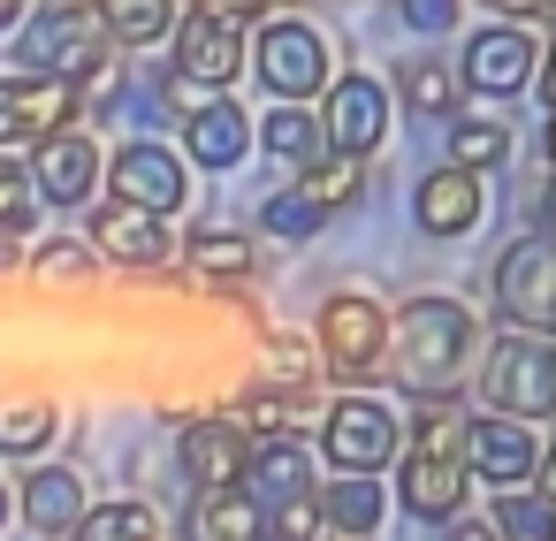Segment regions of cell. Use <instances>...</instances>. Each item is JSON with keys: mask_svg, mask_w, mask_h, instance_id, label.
Instances as JSON below:
<instances>
[{"mask_svg": "<svg viewBox=\"0 0 556 541\" xmlns=\"http://www.w3.org/2000/svg\"><path fill=\"white\" fill-rule=\"evenodd\" d=\"M480 351V320L465 298H412L396 320H389V351H381V374L427 404V397H457L465 366Z\"/></svg>", "mask_w": 556, "mask_h": 541, "instance_id": "6da1fadb", "label": "cell"}, {"mask_svg": "<svg viewBox=\"0 0 556 541\" xmlns=\"http://www.w3.org/2000/svg\"><path fill=\"white\" fill-rule=\"evenodd\" d=\"M404 450V419L366 397V389H343L336 404H320V465L328 480H381Z\"/></svg>", "mask_w": 556, "mask_h": 541, "instance_id": "7a4b0ae2", "label": "cell"}, {"mask_svg": "<svg viewBox=\"0 0 556 541\" xmlns=\"http://www.w3.org/2000/svg\"><path fill=\"white\" fill-rule=\"evenodd\" d=\"M480 404H488V419L541 427L548 404H556V351H548V336L495 328V343L480 358Z\"/></svg>", "mask_w": 556, "mask_h": 541, "instance_id": "3957f363", "label": "cell"}, {"mask_svg": "<svg viewBox=\"0 0 556 541\" xmlns=\"http://www.w3.org/2000/svg\"><path fill=\"white\" fill-rule=\"evenodd\" d=\"M244 62L260 70V85H267L282 108H313V100L336 85V47H328V32H313V24H298V16H275V24L260 32V47H244Z\"/></svg>", "mask_w": 556, "mask_h": 541, "instance_id": "277c9868", "label": "cell"}, {"mask_svg": "<svg viewBox=\"0 0 556 541\" xmlns=\"http://www.w3.org/2000/svg\"><path fill=\"white\" fill-rule=\"evenodd\" d=\"M381 351H389V313L374 290H336L313 320V358L320 374L336 381H374L381 374Z\"/></svg>", "mask_w": 556, "mask_h": 541, "instance_id": "5b68a950", "label": "cell"}, {"mask_svg": "<svg viewBox=\"0 0 556 541\" xmlns=\"http://www.w3.org/2000/svg\"><path fill=\"white\" fill-rule=\"evenodd\" d=\"M100 184L115 191L108 206H130V214H153V222H168L191 199V168L161 138H123L115 153H100Z\"/></svg>", "mask_w": 556, "mask_h": 541, "instance_id": "8992f818", "label": "cell"}, {"mask_svg": "<svg viewBox=\"0 0 556 541\" xmlns=\"http://www.w3.org/2000/svg\"><path fill=\"white\" fill-rule=\"evenodd\" d=\"M320 146L336 153V161H374L381 146H389V123H396V108H389V92H381V77H366V70H351V77H336L328 92H320Z\"/></svg>", "mask_w": 556, "mask_h": 541, "instance_id": "52a82bcc", "label": "cell"}, {"mask_svg": "<svg viewBox=\"0 0 556 541\" xmlns=\"http://www.w3.org/2000/svg\"><path fill=\"white\" fill-rule=\"evenodd\" d=\"M533 70H541V39L533 32H518V24H488V32H472L465 39V54H457V92H472V100H518L526 85H533Z\"/></svg>", "mask_w": 556, "mask_h": 541, "instance_id": "ba28073f", "label": "cell"}, {"mask_svg": "<svg viewBox=\"0 0 556 541\" xmlns=\"http://www.w3.org/2000/svg\"><path fill=\"white\" fill-rule=\"evenodd\" d=\"M495 313L518 328V336H548L556 320V252L541 229H526L503 260H495Z\"/></svg>", "mask_w": 556, "mask_h": 541, "instance_id": "9c48e42d", "label": "cell"}, {"mask_svg": "<svg viewBox=\"0 0 556 541\" xmlns=\"http://www.w3.org/2000/svg\"><path fill=\"white\" fill-rule=\"evenodd\" d=\"M457 465L465 480H488L495 495H518L541 480V435L518 427V419H465V442H457Z\"/></svg>", "mask_w": 556, "mask_h": 541, "instance_id": "30bf717a", "label": "cell"}, {"mask_svg": "<svg viewBox=\"0 0 556 541\" xmlns=\"http://www.w3.org/2000/svg\"><path fill=\"white\" fill-rule=\"evenodd\" d=\"M24 184H31V199L39 206H92V191H100V146L85 138V130H62V138H39L31 146V168H24Z\"/></svg>", "mask_w": 556, "mask_h": 541, "instance_id": "8fae6325", "label": "cell"}, {"mask_svg": "<svg viewBox=\"0 0 556 541\" xmlns=\"http://www.w3.org/2000/svg\"><path fill=\"white\" fill-rule=\"evenodd\" d=\"M244 70V32L222 16V9H191L176 16V77L199 92V85H237Z\"/></svg>", "mask_w": 556, "mask_h": 541, "instance_id": "7c38bea8", "label": "cell"}, {"mask_svg": "<svg viewBox=\"0 0 556 541\" xmlns=\"http://www.w3.org/2000/svg\"><path fill=\"white\" fill-rule=\"evenodd\" d=\"M244 457L252 442L229 427V412H206L176 435V473L199 488V495H222V488H244Z\"/></svg>", "mask_w": 556, "mask_h": 541, "instance_id": "4fadbf2b", "label": "cell"}, {"mask_svg": "<svg viewBox=\"0 0 556 541\" xmlns=\"http://www.w3.org/2000/svg\"><path fill=\"white\" fill-rule=\"evenodd\" d=\"M480 214H488V184L465 176V168H427V176L412 184V222H419L427 237H472Z\"/></svg>", "mask_w": 556, "mask_h": 541, "instance_id": "5bb4252c", "label": "cell"}, {"mask_svg": "<svg viewBox=\"0 0 556 541\" xmlns=\"http://www.w3.org/2000/svg\"><path fill=\"white\" fill-rule=\"evenodd\" d=\"M9 511H16L31 533L62 541V533H77V518H85V473H77V465H31Z\"/></svg>", "mask_w": 556, "mask_h": 541, "instance_id": "9a60e30c", "label": "cell"}, {"mask_svg": "<svg viewBox=\"0 0 556 541\" xmlns=\"http://www.w3.org/2000/svg\"><path fill=\"white\" fill-rule=\"evenodd\" d=\"M252 153V115L237 108V100H199L191 115H184V153L176 161H191V168H237Z\"/></svg>", "mask_w": 556, "mask_h": 541, "instance_id": "2e32d148", "label": "cell"}, {"mask_svg": "<svg viewBox=\"0 0 556 541\" xmlns=\"http://www.w3.org/2000/svg\"><path fill=\"white\" fill-rule=\"evenodd\" d=\"M396 503H404L419 526H450V518H465L472 480H465L457 457H404V473H396Z\"/></svg>", "mask_w": 556, "mask_h": 541, "instance_id": "e0dca14e", "label": "cell"}, {"mask_svg": "<svg viewBox=\"0 0 556 541\" xmlns=\"http://www.w3.org/2000/svg\"><path fill=\"white\" fill-rule=\"evenodd\" d=\"M85 229H92L85 252H92V260H115V267H161V260L176 252V237H168L153 214H130V206H100Z\"/></svg>", "mask_w": 556, "mask_h": 541, "instance_id": "ac0fdd59", "label": "cell"}, {"mask_svg": "<svg viewBox=\"0 0 556 541\" xmlns=\"http://www.w3.org/2000/svg\"><path fill=\"white\" fill-rule=\"evenodd\" d=\"M244 495L260 503V511H275V503H290V495H313V450H305V435H282V442H252V457H244Z\"/></svg>", "mask_w": 556, "mask_h": 541, "instance_id": "d6986e66", "label": "cell"}, {"mask_svg": "<svg viewBox=\"0 0 556 541\" xmlns=\"http://www.w3.org/2000/svg\"><path fill=\"white\" fill-rule=\"evenodd\" d=\"M381 92H389V108H412V115H427V123H457V108H465L450 62H434V54H404Z\"/></svg>", "mask_w": 556, "mask_h": 541, "instance_id": "ffe728a7", "label": "cell"}, {"mask_svg": "<svg viewBox=\"0 0 556 541\" xmlns=\"http://www.w3.org/2000/svg\"><path fill=\"white\" fill-rule=\"evenodd\" d=\"M9 115H16V138H62V130H77V92L62 85V77H9Z\"/></svg>", "mask_w": 556, "mask_h": 541, "instance_id": "44dd1931", "label": "cell"}, {"mask_svg": "<svg viewBox=\"0 0 556 541\" xmlns=\"http://www.w3.org/2000/svg\"><path fill=\"white\" fill-rule=\"evenodd\" d=\"M313 511H320V533L366 541V533H381L389 495H381V480H313Z\"/></svg>", "mask_w": 556, "mask_h": 541, "instance_id": "7402d4cb", "label": "cell"}, {"mask_svg": "<svg viewBox=\"0 0 556 541\" xmlns=\"http://www.w3.org/2000/svg\"><path fill=\"white\" fill-rule=\"evenodd\" d=\"M313 412H320L313 397H282V389H260V381H252V389L237 397V419H229V427H237L244 442H282V435H305Z\"/></svg>", "mask_w": 556, "mask_h": 541, "instance_id": "603a6c76", "label": "cell"}, {"mask_svg": "<svg viewBox=\"0 0 556 541\" xmlns=\"http://www.w3.org/2000/svg\"><path fill=\"white\" fill-rule=\"evenodd\" d=\"M260 533H267V511H260L244 488L199 495L191 518H184V541H260Z\"/></svg>", "mask_w": 556, "mask_h": 541, "instance_id": "cb8c5ba5", "label": "cell"}, {"mask_svg": "<svg viewBox=\"0 0 556 541\" xmlns=\"http://www.w3.org/2000/svg\"><path fill=\"white\" fill-rule=\"evenodd\" d=\"M252 138H260V153H267L275 168H298V176H305V168L328 153V146H320V123H313V108H267Z\"/></svg>", "mask_w": 556, "mask_h": 541, "instance_id": "d4e9b609", "label": "cell"}, {"mask_svg": "<svg viewBox=\"0 0 556 541\" xmlns=\"http://www.w3.org/2000/svg\"><path fill=\"white\" fill-rule=\"evenodd\" d=\"M290 191H298V199H305V206L328 222V214H351V206L366 199V168H358V161H336V153H320V161H313V168H305Z\"/></svg>", "mask_w": 556, "mask_h": 541, "instance_id": "484cf974", "label": "cell"}, {"mask_svg": "<svg viewBox=\"0 0 556 541\" xmlns=\"http://www.w3.org/2000/svg\"><path fill=\"white\" fill-rule=\"evenodd\" d=\"M184 260H191V275H206L214 290H237V282L252 275V237H244V229H191Z\"/></svg>", "mask_w": 556, "mask_h": 541, "instance_id": "4316f807", "label": "cell"}, {"mask_svg": "<svg viewBox=\"0 0 556 541\" xmlns=\"http://www.w3.org/2000/svg\"><path fill=\"white\" fill-rule=\"evenodd\" d=\"M450 168H465V176L510 168V123L503 115H457L450 123Z\"/></svg>", "mask_w": 556, "mask_h": 541, "instance_id": "83f0119b", "label": "cell"}, {"mask_svg": "<svg viewBox=\"0 0 556 541\" xmlns=\"http://www.w3.org/2000/svg\"><path fill=\"white\" fill-rule=\"evenodd\" d=\"M70 541H161V518L138 495H115V503H85V518H77Z\"/></svg>", "mask_w": 556, "mask_h": 541, "instance_id": "f1b7e54d", "label": "cell"}, {"mask_svg": "<svg viewBox=\"0 0 556 541\" xmlns=\"http://www.w3.org/2000/svg\"><path fill=\"white\" fill-rule=\"evenodd\" d=\"M457 442H465L457 397H427V404L412 412V427H404V457H457Z\"/></svg>", "mask_w": 556, "mask_h": 541, "instance_id": "f546056e", "label": "cell"}, {"mask_svg": "<svg viewBox=\"0 0 556 541\" xmlns=\"http://www.w3.org/2000/svg\"><path fill=\"white\" fill-rule=\"evenodd\" d=\"M54 435H62V412L54 404H39V397L0 404V457H39Z\"/></svg>", "mask_w": 556, "mask_h": 541, "instance_id": "4dcf8cb0", "label": "cell"}, {"mask_svg": "<svg viewBox=\"0 0 556 541\" xmlns=\"http://www.w3.org/2000/svg\"><path fill=\"white\" fill-rule=\"evenodd\" d=\"M556 511H548V488H518V495H495V518H488V541H548Z\"/></svg>", "mask_w": 556, "mask_h": 541, "instance_id": "1f68e13d", "label": "cell"}, {"mask_svg": "<svg viewBox=\"0 0 556 541\" xmlns=\"http://www.w3.org/2000/svg\"><path fill=\"white\" fill-rule=\"evenodd\" d=\"M100 32H108L115 54H130V47L168 39V32H176V9H153V0H138V9H100Z\"/></svg>", "mask_w": 556, "mask_h": 541, "instance_id": "d6a6232c", "label": "cell"}, {"mask_svg": "<svg viewBox=\"0 0 556 541\" xmlns=\"http://www.w3.org/2000/svg\"><path fill=\"white\" fill-rule=\"evenodd\" d=\"M24 229H39V199H31L24 168L0 153V244H24Z\"/></svg>", "mask_w": 556, "mask_h": 541, "instance_id": "836d02e7", "label": "cell"}, {"mask_svg": "<svg viewBox=\"0 0 556 541\" xmlns=\"http://www.w3.org/2000/svg\"><path fill=\"white\" fill-rule=\"evenodd\" d=\"M31 267H39V282H70V290H85V282L100 275V260H92L85 244H70V237L39 244V252H31Z\"/></svg>", "mask_w": 556, "mask_h": 541, "instance_id": "e575fe53", "label": "cell"}, {"mask_svg": "<svg viewBox=\"0 0 556 541\" xmlns=\"http://www.w3.org/2000/svg\"><path fill=\"white\" fill-rule=\"evenodd\" d=\"M260 229H275V237H313L320 229V214L298 199V191H275V199H260V214H252Z\"/></svg>", "mask_w": 556, "mask_h": 541, "instance_id": "d590c367", "label": "cell"}, {"mask_svg": "<svg viewBox=\"0 0 556 541\" xmlns=\"http://www.w3.org/2000/svg\"><path fill=\"white\" fill-rule=\"evenodd\" d=\"M404 24H412V32H450L457 9H450V0H404Z\"/></svg>", "mask_w": 556, "mask_h": 541, "instance_id": "8d00e7d4", "label": "cell"}, {"mask_svg": "<svg viewBox=\"0 0 556 541\" xmlns=\"http://www.w3.org/2000/svg\"><path fill=\"white\" fill-rule=\"evenodd\" d=\"M442 541H488V518H450V533Z\"/></svg>", "mask_w": 556, "mask_h": 541, "instance_id": "74e56055", "label": "cell"}, {"mask_svg": "<svg viewBox=\"0 0 556 541\" xmlns=\"http://www.w3.org/2000/svg\"><path fill=\"white\" fill-rule=\"evenodd\" d=\"M16 138V115H9V77H0V146Z\"/></svg>", "mask_w": 556, "mask_h": 541, "instance_id": "f35d334b", "label": "cell"}, {"mask_svg": "<svg viewBox=\"0 0 556 541\" xmlns=\"http://www.w3.org/2000/svg\"><path fill=\"white\" fill-rule=\"evenodd\" d=\"M24 267V244H0V275H16Z\"/></svg>", "mask_w": 556, "mask_h": 541, "instance_id": "ab89813d", "label": "cell"}, {"mask_svg": "<svg viewBox=\"0 0 556 541\" xmlns=\"http://www.w3.org/2000/svg\"><path fill=\"white\" fill-rule=\"evenodd\" d=\"M24 24V9H16V0H9V9H0V32H16Z\"/></svg>", "mask_w": 556, "mask_h": 541, "instance_id": "60d3db41", "label": "cell"}, {"mask_svg": "<svg viewBox=\"0 0 556 541\" xmlns=\"http://www.w3.org/2000/svg\"><path fill=\"white\" fill-rule=\"evenodd\" d=\"M0 533H9V480H0Z\"/></svg>", "mask_w": 556, "mask_h": 541, "instance_id": "b9f144b4", "label": "cell"}]
</instances>
